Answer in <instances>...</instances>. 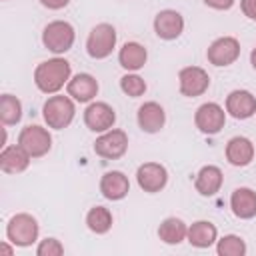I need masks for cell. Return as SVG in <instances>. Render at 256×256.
<instances>
[{
  "mask_svg": "<svg viewBox=\"0 0 256 256\" xmlns=\"http://www.w3.org/2000/svg\"><path fill=\"white\" fill-rule=\"evenodd\" d=\"M72 78V66L66 58L54 56L34 68V84L42 94H58Z\"/></svg>",
  "mask_w": 256,
  "mask_h": 256,
  "instance_id": "6da1fadb",
  "label": "cell"
},
{
  "mask_svg": "<svg viewBox=\"0 0 256 256\" xmlns=\"http://www.w3.org/2000/svg\"><path fill=\"white\" fill-rule=\"evenodd\" d=\"M76 116V104L74 100L66 94H52L46 98L42 106V118L48 128L52 130H64L72 124Z\"/></svg>",
  "mask_w": 256,
  "mask_h": 256,
  "instance_id": "7a4b0ae2",
  "label": "cell"
},
{
  "mask_svg": "<svg viewBox=\"0 0 256 256\" xmlns=\"http://www.w3.org/2000/svg\"><path fill=\"white\" fill-rule=\"evenodd\" d=\"M40 236L38 220L28 212L14 214L6 224V238L14 248H28Z\"/></svg>",
  "mask_w": 256,
  "mask_h": 256,
  "instance_id": "3957f363",
  "label": "cell"
},
{
  "mask_svg": "<svg viewBox=\"0 0 256 256\" xmlns=\"http://www.w3.org/2000/svg\"><path fill=\"white\" fill-rule=\"evenodd\" d=\"M74 42H76V30L68 20H52L42 30L44 48L56 56L72 50Z\"/></svg>",
  "mask_w": 256,
  "mask_h": 256,
  "instance_id": "277c9868",
  "label": "cell"
},
{
  "mask_svg": "<svg viewBox=\"0 0 256 256\" xmlns=\"http://www.w3.org/2000/svg\"><path fill=\"white\" fill-rule=\"evenodd\" d=\"M116 42H118L116 28L112 24H108V22H100L88 32L86 52H88V56L92 60H104L114 52Z\"/></svg>",
  "mask_w": 256,
  "mask_h": 256,
  "instance_id": "5b68a950",
  "label": "cell"
},
{
  "mask_svg": "<svg viewBox=\"0 0 256 256\" xmlns=\"http://www.w3.org/2000/svg\"><path fill=\"white\" fill-rule=\"evenodd\" d=\"M18 144L34 158H42L50 152L52 148V134L48 128L40 124H28L20 130L18 134Z\"/></svg>",
  "mask_w": 256,
  "mask_h": 256,
  "instance_id": "8992f818",
  "label": "cell"
},
{
  "mask_svg": "<svg viewBox=\"0 0 256 256\" xmlns=\"http://www.w3.org/2000/svg\"><path fill=\"white\" fill-rule=\"evenodd\" d=\"M94 154L104 160H118L128 152V134L122 128H110L94 140Z\"/></svg>",
  "mask_w": 256,
  "mask_h": 256,
  "instance_id": "52a82bcc",
  "label": "cell"
},
{
  "mask_svg": "<svg viewBox=\"0 0 256 256\" xmlns=\"http://www.w3.org/2000/svg\"><path fill=\"white\" fill-rule=\"evenodd\" d=\"M194 124L202 134L216 136L226 126V108L218 102H204L194 112Z\"/></svg>",
  "mask_w": 256,
  "mask_h": 256,
  "instance_id": "ba28073f",
  "label": "cell"
},
{
  "mask_svg": "<svg viewBox=\"0 0 256 256\" xmlns=\"http://www.w3.org/2000/svg\"><path fill=\"white\" fill-rule=\"evenodd\" d=\"M240 58V42L234 36H220L206 48V60L216 68H226Z\"/></svg>",
  "mask_w": 256,
  "mask_h": 256,
  "instance_id": "9c48e42d",
  "label": "cell"
},
{
  "mask_svg": "<svg viewBox=\"0 0 256 256\" xmlns=\"http://www.w3.org/2000/svg\"><path fill=\"white\" fill-rule=\"evenodd\" d=\"M210 88V76L200 66H184L178 72V90L186 98H198Z\"/></svg>",
  "mask_w": 256,
  "mask_h": 256,
  "instance_id": "30bf717a",
  "label": "cell"
},
{
  "mask_svg": "<svg viewBox=\"0 0 256 256\" xmlns=\"http://www.w3.org/2000/svg\"><path fill=\"white\" fill-rule=\"evenodd\" d=\"M136 182L146 194H158L168 184V170L160 162H144L136 170Z\"/></svg>",
  "mask_w": 256,
  "mask_h": 256,
  "instance_id": "8fae6325",
  "label": "cell"
},
{
  "mask_svg": "<svg viewBox=\"0 0 256 256\" xmlns=\"http://www.w3.org/2000/svg\"><path fill=\"white\" fill-rule=\"evenodd\" d=\"M84 124L90 132H106L110 128H114L116 124V110L102 100H94L86 106L84 110Z\"/></svg>",
  "mask_w": 256,
  "mask_h": 256,
  "instance_id": "7c38bea8",
  "label": "cell"
},
{
  "mask_svg": "<svg viewBox=\"0 0 256 256\" xmlns=\"http://www.w3.org/2000/svg\"><path fill=\"white\" fill-rule=\"evenodd\" d=\"M154 34L160 38V40H166V42H172V40H178L184 32V16L178 12V10H172V8H164L160 10L156 16H154Z\"/></svg>",
  "mask_w": 256,
  "mask_h": 256,
  "instance_id": "4fadbf2b",
  "label": "cell"
},
{
  "mask_svg": "<svg viewBox=\"0 0 256 256\" xmlns=\"http://www.w3.org/2000/svg\"><path fill=\"white\" fill-rule=\"evenodd\" d=\"M98 90H100V84L98 80L88 74V72H78L70 78V82L66 84V94L74 100V102H80V104H90L94 102V98L98 96Z\"/></svg>",
  "mask_w": 256,
  "mask_h": 256,
  "instance_id": "5bb4252c",
  "label": "cell"
},
{
  "mask_svg": "<svg viewBox=\"0 0 256 256\" xmlns=\"http://www.w3.org/2000/svg\"><path fill=\"white\" fill-rule=\"evenodd\" d=\"M226 114H230L234 120H248L256 114V96L250 90H232L226 96Z\"/></svg>",
  "mask_w": 256,
  "mask_h": 256,
  "instance_id": "9a60e30c",
  "label": "cell"
},
{
  "mask_svg": "<svg viewBox=\"0 0 256 256\" xmlns=\"http://www.w3.org/2000/svg\"><path fill=\"white\" fill-rule=\"evenodd\" d=\"M136 122H138V128L146 134H156L164 128L166 124V110L154 102V100H148L144 104L138 106V112H136Z\"/></svg>",
  "mask_w": 256,
  "mask_h": 256,
  "instance_id": "2e32d148",
  "label": "cell"
},
{
  "mask_svg": "<svg viewBox=\"0 0 256 256\" xmlns=\"http://www.w3.org/2000/svg\"><path fill=\"white\" fill-rule=\"evenodd\" d=\"M224 154H226V160L228 164L236 166V168H244L248 164H252L254 156H256V148H254V142L246 136H234L226 142V148H224Z\"/></svg>",
  "mask_w": 256,
  "mask_h": 256,
  "instance_id": "e0dca14e",
  "label": "cell"
},
{
  "mask_svg": "<svg viewBox=\"0 0 256 256\" xmlns=\"http://www.w3.org/2000/svg\"><path fill=\"white\" fill-rule=\"evenodd\" d=\"M130 192V180L120 170H108L100 178V194L110 202H120Z\"/></svg>",
  "mask_w": 256,
  "mask_h": 256,
  "instance_id": "ac0fdd59",
  "label": "cell"
},
{
  "mask_svg": "<svg viewBox=\"0 0 256 256\" xmlns=\"http://www.w3.org/2000/svg\"><path fill=\"white\" fill-rule=\"evenodd\" d=\"M222 184H224V174H222V170H220L218 166H214V164L202 166V168L198 170L196 178H194V188H196V192H198L200 196H204V198L216 196V194L220 192Z\"/></svg>",
  "mask_w": 256,
  "mask_h": 256,
  "instance_id": "d6986e66",
  "label": "cell"
},
{
  "mask_svg": "<svg viewBox=\"0 0 256 256\" xmlns=\"http://www.w3.org/2000/svg\"><path fill=\"white\" fill-rule=\"evenodd\" d=\"M30 162H32V156L20 144L4 146L0 152V170L4 174H22L28 170Z\"/></svg>",
  "mask_w": 256,
  "mask_h": 256,
  "instance_id": "ffe728a7",
  "label": "cell"
},
{
  "mask_svg": "<svg viewBox=\"0 0 256 256\" xmlns=\"http://www.w3.org/2000/svg\"><path fill=\"white\" fill-rule=\"evenodd\" d=\"M230 210L240 220H252L256 216V192L248 186H240L230 194Z\"/></svg>",
  "mask_w": 256,
  "mask_h": 256,
  "instance_id": "44dd1931",
  "label": "cell"
},
{
  "mask_svg": "<svg viewBox=\"0 0 256 256\" xmlns=\"http://www.w3.org/2000/svg\"><path fill=\"white\" fill-rule=\"evenodd\" d=\"M148 62V50L140 44V42H124L122 48L118 50V64L126 70V72H138L146 66Z\"/></svg>",
  "mask_w": 256,
  "mask_h": 256,
  "instance_id": "7402d4cb",
  "label": "cell"
},
{
  "mask_svg": "<svg viewBox=\"0 0 256 256\" xmlns=\"http://www.w3.org/2000/svg\"><path fill=\"white\" fill-rule=\"evenodd\" d=\"M188 244L194 248H210L216 244L218 240V228L216 224H212L210 220H196L188 226V236H186Z\"/></svg>",
  "mask_w": 256,
  "mask_h": 256,
  "instance_id": "603a6c76",
  "label": "cell"
},
{
  "mask_svg": "<svg viewBox=\"0 0 256 256\" xmlns=\"http://www.w3.org/2000/svg\"><path fill=\"white\" fill-rule=\"evenodd\" d=\"M186 236H188V224L182 218L168 216L158 226V238L168 246H178L180 242L186 240Z\"/></svg>",
  "mask_w": 256,
  "mask_h": 256,
  "instance_id": "cb8c5ba5",
  "label": "cell"
},
{
  "mask_svg": "<svg viewBox=\"0 0 256 256\" xmlns=\"http://www.w3.org/2000/svg\"><path fill=\"white\" fill-rule=\"evenodd\" d=\"M112 224H114V216L106 206H92L86 212V226L92 234H98V236L108 234Z\"/></svg>",
  "mask_w": 256,
  "mask_h": 256,
  "instance_id": "d4e9b609",
  "label": "cell"
},
{
  "mask_svg": "<svg viewBox=\"0 0 256 256\" xmlns=\"http://www.w3.org/2000/svg\"><path fill=\"white\" fill-rule=\"evenodd\" d=\"M0 120L4 126H16L22 120V102L14 94L0 96Z\"/></svg>",
  "mask_w": 256,
  "mask_h": 256,
  "instance_id": "484cf974",
  "label": "cell"
},
{
  "mask_svg": "<svg viewBox=\"0 0 256 256\" xmlns=\"http://www.w3.org/2000/svg\"><path fill=\"white\" fill-rule=\"evenodd\" d=\"M248 252V246L242 236L238 234H224L216 240V254L218 256H244Z\"/></svg>",
  "mask_w": 256,
  "mask_h": 256,
  "instance_id": "4316f807",
  "label": "cell"
},
{
  "mask_svg": "<svg viewBox=\"0 0 256 256\" xmlns=\"http://www.w3.org/2000/svg\"><path fill=\"white\" fill-rule=\"evenodd\" d=\"M120 90H122L126 96H130V98H140V96L146 94L148 86H146V80H144L140 74H136V72H126V74L120 78Z\"/></svg>",
  "mask_w": 256,
  "mask_h": 256,
  "instance_id": "83f0119b",
  "label": "cell"
},
{
  "mask_svg": "<svg viewBox=\"0 0 256 256\" xmlns=\"http://www.w3.org/2000/svg\"><path fill=\"white\" fill-rule=\"evenodd\" d=\"M64 254V244L58 238H44L36 246V256H62Z\"/></svg>",
  "mask_w": 256,
  "mask_h": 256,
  "instance_id": "f1b7e54d",
  "label": "cell"
},
{
  "mask_svg": "<svg viewBox=\"0 0 256 256\" xmlns=\"http://www.w3.org/2000/svg\"><path fill=\"white\" fill-rule=\"evenodd\" d=\"M240 10L250 22L256 24V0H240Z\"/></svg>",
  "mask_w": 256,
  "mask_h": 256,
  "instance_id": "f546056e",
  "label": "cell"
},
{
  "mask_svg": "<svg viewBox=\"0 0 256 256\" xmlns=\"http://www.w3.org/2000/svg\"><path fill=\"white\" fill-rule=\"evenodd\" d=\"M208 8H212V10H230L234 4H236V0H202Z\"/></svg>",
  "mask_w": 256,
  "mask_h": 256,
  "instance_id": "4dcf8cb0",
  "label": "cell"
},
{
  "mask_svg": "<svg viewBox=\"0 0 256 256\" xmlns=\"http://www.w3.org/2000/svg\"><path fill=\"white\" fill-rule=\"evenodd\" d=\"M40 4L48 10H62L70 4V0H40Z\"/></svg>",
  "mask_w": 256,
  "mask_h": 256,
  "instance_id": "1f68e13d",
  "label": "cell"
},
{
  "mask_svg": "<svg viewBox=\"0 0 256 256\" xmlns=\"http://www.w3.org/2000/svg\"><path fill=\"white\" fill-rule=\"evenodd\" d=\"M250 64H252V68L256 70V46H254L252 52H250Z\"/></svg>",
  "mask_w": 256,
  "mask_h": 256,
  "instance_id": "d6a6232c",
  "label": "cell"
},
{
  "mask_svg": "<svg viewBox=\"0 0 256 256\" xmlns=\"http://www.w3.org/2000/svg\"><path fill=\"white\" fill-rule=\"evenodd\" d=\"M2 250H4L6 254H14V250H12L10 246H6V244H2Z\"/></svg>",
  "mask_w": 256,
  "mask_h": 256,
  "instance_id": "836d02e7",
  "label": "cell"
}]
</instances>
